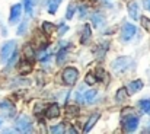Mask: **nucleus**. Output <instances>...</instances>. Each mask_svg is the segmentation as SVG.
Returning <instances> with one entry per match:
<instances>
[{
    "label": "nucleus",
    "instance_id": "29",
    "mask_svg": "<svg viewBox=\"0 0 150 134\" xmlns=\"http://www.w3.org/2000/svg\"><path fill=\"white\" fill-rule=\"evenodd\" d=\"M16 61H18V52L15 51V52L12 54V57L9 58V61H7V66H9V67H12V66H13Z\"/></svg>",
    "mask_w": 150,
    "mask_h": 134
},
{
    "label": "nucleus",
    "instance_id": "16",
    "mask_svg": "<svg viewBox=\"0 0 150 134\" xmlns=\"http://www.w3.org/2000/svg\"><path fill=\"white\" fill-rule=\"evenodd\" d=\"M61 1H63V0H50V1H48V13L54 15V13L57 12L58 6L61 4Z\"/></svg>",
    "mask_w": 150,
    "mask_h": 134
},
{
    "label": "nucleus",
    "instance_id": "24",
    "mask_svg": "<svg viewBox=\"0 0 150 134\" xmlns=\"http://www.w3.org/2000/svg\"><path fill=\"white\" fill-rule=\"evenodd\" d=\"M23 1H25V10L31 16L32 15V10H34V0H23Z\"/></svg>",
    "mask_w": 150,
    "mask_h": 134
},
{
    "label": "nucleus",
    "instance_id": "1",
    "mask_svg": "<svg viewBox=\"0 0 150 134\" xmlns=\"http://www.w3.org/2000/svg\"><path fill=\"white\" fill-rule=\"evenodd\" d=\"M134 67V61L130 58V57H118L112 61L111 64V69L114 70V73L117 74H122V73H127L130 72L131 69Z\"/></svg>",
    "mask_w": 150,
    "mask_h": 134
},
{
    "label": "nucleus",
    "instance_id": "33",
    "mask_svg": "<svg viewBox=\"0 0 150 134\" xmlns=\"http://www.w3.org/2000/svg\"><path fill=\"white\" fill-rule=\"evenodd\" d=\"M66 31H67V26H66V25H63V26H60V32H61V34H64Z\"/></svg>",
    "mask_w": 150,
    "mask_h": 134
},
{
    "label": "nucleus",
    "instance_id": "28",
    "mask_svg": "<svg viewBox=\"0 0 150 134\" xmlns=\"http://www.w3.org/2000/svg\"><path fill=\"white\" fill-rule=\"evenodd\" d=\"M25 55H26V58H34V50L31 45L25 47Z\"/></svg>",
    "mask_w": 150,
    "mask_h": 134
},
{
    "label": "nucleus",
    "instance_id": "19",
    "mask_svg": "<svg viewBox=\"0 0 150 134\" xmlns=\"http://www.w3.org/2000/svg\"><path fill=\"white\" fill-rule=\"evenodd\" d=\"M31 70H32L31 63H26V60H23V61L21 63V66H19V72H21V73H29Z\"/></svg>",
    "mask_w": 150,
    "mask_h": 134
},
{
    "label": "nucleus",
    "instance_id": "34",
    "mask_svg": "<svg viewBox=\"0 0 150 134\" xmlns=\"http://www.w3.org/2000/svg\"><path fill=\"white\" fill-rule=\"evenodd\" d=\"M144 6H146V7L150 10V0H144Z\"/></svg>",
    "mask_w": 150,
    "mask_h": 134
},
{
    "label": "nucleus",
    "instance_id": "18",
    "mask_svg": "<svg viewBox=\"0 0 150 134\" xmlns=\"http://www.w3.org/2000/svg\"><path fill=\"white\" fill-rule=\"evenodd\" d=\"M139 108H140L143 112H146V114L150 115V99H143V101H140V102H139Z\"/></svg>",
    "mask_w": 150,
    "mask_h": 134
},
{
    "label": "nucleus",
    "instance_id": "6",
    "mask_svg": "<svg viewBox=\"0 0 150 134\" xmlns=\"http://www.w3.org/2000/svg\"><path fill=\"white\" fill-rule=\"evenodd\" d=\"M136 26L133 25V23H125L124 26H122V31H121V38H122V41H131L133 38H134V35H136Z\"/></svg>",
    "mask_w": 150,
    "mask_h": 134
},
{
    "label": "nucleus",
    "instance_id": "27",
    "mask_svg": "<svg viewBox=\"0 0 150 134\" xmlns=\"http://www.w3.org/2000/svg\"><path fill=\"white\" fill-rule=\"evenodd\" d=\"M74 12H76V6L70 4V6H69V9H67L66 18H67V19H71V18H73V15H74Z\"/></svg>",
    "mask_w": 150,
    "mask_h": 134
},
{
    "label": "nucleus",
    "instance_id": "13",
    "mask_svg": "<svg viewBox=\"0 0 150 134\" xmlns=\"http://www.w3.org/2000/svg\"><path fill=\"white\" fill-rule=\"evenodd\" d=\"M128 15L131 16L133 21H137L139 19V4L137 3H130V6H128Z\"/></svg>",
    "mask_w": 150,
    "mask_h": 134
},
{
    "label": "nucleus",
    "instance_id": "23",
    "mask_svg": "<svg viewBox=\"0 0 150 134\" xmlns=\"http://www.w3.org/2000/svg\"><path fill=\"white\" fill-rule=\"evenodd\" d=\"M48 57H50V52L45 50V47H44V48H42V50H41L38 54H37V58H38L40 61H44V60H45V58H48Z\"/></svg>",
    "mask_w": 150,
    "mask_h": 134
},
{
    "label": "nucleus",
    "instance_id": "11",
    "mask_svg": "<svg viewBox=\"0 0 150 134\" xmlns=\"http://www.w3.org/2000/svg\"><path fill=\"white\" fill-rule=\"evenodd\" d=\"M99 117H100L99 114H93V115H91V117H89V120H88V121H86V124H85L83 131H85V133L91 131V130H92V127H93V125L96 124V121L99 120Z\"/></svg>",
    "mask_w": 150,
    "mask_h": 134
},
{
    "label": "nucleus",
    "instance_id": "21",
    "mask_svg": "<svg viewBox=\"0 0 150 134\" xmlns=\"http://www.w3.org/2000/svg\"><path fill=\"white\" fill-rule=\"evenodd\" d=\"M50 131L52 134H63V133H66V130H64V124H57V125L51 127Z\"/></svg>",
    "mask_w": 150,
    "mask_h": 134
},
{
    "label": "nucleus",
    "instance_id": "10",
    "mask_svg": "<svg viewBox=\"0 0 150 134\" xmlns=\"http://www.w3.org/2000/svg\"><path fill=\"white\" fill-rule=\"evenodd\" d=\"M92 23H93L95 28H102L105 25V16L102 13H99V12L93 13L92 15Z\"/></svg>",
    "mask_w": 150,
    "mask_h": 134
},
{
    "label": "nucleus",
    "instance_id": "7",
    "mask_svg": "<svg viewBox=\"0 0 150 134\" xmlns=\"http://www.w3.org/2000/svg\"><path fill=\"white\" fill-rule=\"evenodd\" d=\"M77 101L79 102H83V104H92L96 98V90H88L85 93L82 92H77Z\"/></svg>",
    "mask_w": 150,
    "mask_h": 134
},
{
    "label": "nucleus",
    "instance_id": "22",
    "mask_svg": "<svg viewBox=\"0 0 150 134\" xmlns=\"http://www.w3.org/2000/svg\"><path fill=\"white\" fill-rule=\"evenodd\" d=\"M42 29H44L45 34L50 35L51 32L55 29V26H54V23H51V22H44V23H42Z\"/></svg>",
    "mask_w": 150,
    "mask_h": 134
},
{
    "label": "nucleus",
    "instance_id": "5",
    "mask_svg": "<svg viewBox=\"0 0 150 134\" xmlns=\"http://www.w3.org/2000/svg\"><path fill=\"white\" fill-rule=\"evenodd\" d=\"M16 131L19 133H31L32 131V123L28 117H21L16 121Z\"/></svg>",
    "mask_w": 150,
    "mask_h": 134
},
{
    "label": "nucleus",
    "instance_id": "20",
    "mask_svg": "<svg viewBox=\"0 0 150 134\" xmlns=\"http://www.w3.org/2000/svg\"><path fill=\"white\" fill-rule=\"evenodd\" d=\"M0 109H4L7 112H13L15 111V106L9 101H3V102H0Z\"/></svg>",
    "mask_w": 150,
    "mask_h": 134
},
{
    "label": "nucleus",
    "instance_id": "8",
    "mask_svg": "<svg viewBox=\"0 0 150 134\" xmlns=\"http://www.w3.org/2000/svg\"><path fill=\"white\" fill-rule=\"evenodd\" d=\"M45 117L47 118H58L60 117V106L58 104H51L45 111Z\"/></svg>",
    "mask_w": 150,
    "mask_h": 134
},
{
    "label": "nucleus",
    "instance_id": "9",
    "mask_svg": "<svg viewBox=\"0 0 150 134\" xmlns=\"http://www.w3.org/2000/svg\"><path fill=\"white\" fill-rule=\"evenodd\" d=\"M21 12H22V6H21V4H15V6L10 9L9 22H10V23H15V22H18V19H19V16H21Z\"/></svg>",
    "mask_w": 150,
    "mask_h": 134
},
{
    "label": "nucleus",
    "instance_id": "3",
    "mask_svg": "<svg viewBox=\"0 0 150 134\" xmlns=\"http://www.w3.org/2000/svg\"><path fill=\"white\" fill-rule=\"evenodd\" d=\"M121 124H122L124 133H133V131H136V128L139 127V117H136V115L122 117Z\"/></svg>",
    "mask_w": 150,
    "mask_h": 134
},
{
    "label": "nucleus",
    "instance_id": "15",
    "mask_svg": "<svg viewBox=\"0 0 150 134\" xmlns=\"http://www.w3.org/2000/svg\"><path fill=\"white\" fill-rule=\"evenodd\" d=\"M89 40H91V28H89V25H85V28H83V31H82L80 43H82V44H86Z\"/></svg>",
    "mask_w": 150,
    "mask_h": 134
},
{
    "label": "nucleus",
    "instance_id": "32",
    "mask_svg": "<svg viewBox=\"0 0 150 134\" xmlns=\"http://www.w3.org/2000/svg\"><path fill=\"white\" fill-rule=\"evenodd\" d=\"M86 10H88V7H86V6H82V7H80V16H82V18H85V16L88 15V12H86Z\"/></svg>",
    "mask_w": 150,
    "mask_h": 134
},
{
    "label": "nucleus",
    "instance_id": "14",
    "mask_svg": "<svg viewBox=\"0 0 150 134\" xmlns=\"http://www.w3.org/2000/svg\"><path fill=\"white\" fill-rule=\"evenodd\" d=\"M127 92H128V89H127V88H121V89H118L117 95H115L117 102H124V101L127 99V96L130 95V93H127Z\"/></svg>",
    "mask_w": 150,
    "mask_h": 134
},
{
    "label": "nucleus",
    "instance_id": "12",
    "mask_svg": "<svg viewBox=\"0 0 150 134\" xmlns=\"http://www.w3.org/2000/svg\"><path fill=\"white\" fill-rule=\"evenodd\" d=\"M143 88V82L142 80H133V82H130L128 83V86H127V89H128V93H136V92H139V90Z\"/></svg>",
    "mask_w": 150,
    "mask_h": 134
},
{
    "label": "nucleus",
    "instance_id": "26",
    "mask_svg": "<svg viewBox=\"0 0 150 134\" xmlns=\"http://www.w3.org/2000/svg\"><path fill=\"white\" fill-rule=\"evenodd\" d=\"M142 26H143V28L150 34V19L149 18H146V16L142 18Z\"/></svg>",
    "mask_w": 150,
    "mask_h": 134
},
{
    "label": "nucleus",
    "instance_id": "25",
    "mask_svg": "<svg viewBox=\"0 0 150 134\" xmlns=\"http://www.w3.org/2000/svg\"><path fill=\"white\" fill-rule=\"evenodd\" d=\"M96 80H98V77H96V74L93 76V73H89V74L86 76V79H85V82H86L88 85H93V83H96Z\"/></svg>",
    "mask_w": 150,
    "mask_h": 134
},
{
    "label": "nucleus",
    "instance_id": "4",
    "mask_svg": "<svg viewBox=\"0 0 150 134\" xmlns=\"http://www.w3.org/2000/svg\"><path fill=\"white\" fill-rule=\"evenodd\" d=\"M77 79H79V72H77V69H74V67H67V69H64V72H63V80H64V83H67V85H74V83L77 82Z\"/></svg>",
    "mask_w": 150,
    "mask_h": 134
},
{
    "label": "nucleus",
    "instance_id": "2",
    "mask_svg": "<svg viewBox=\"0 0 150 134\" xmlns=\"http://www.w3.org/2000/svg\"><path fill=\"white\" fill-rule=\"evenodd\" d=\"M16 51V43L15 41H7V43H4L3 47H1V50H0V60H1V63H6L7 64V61H9V58L12 57V54Z\"/></svg>",
    "mask_w": 150,
    "mask_h": 134
},
{
    "label": "nucleus",
    "instance_id": "30",
    "mask_svg": "<svg viewBox=\"0 0 150 134\" xmlns=\"http://www.w3.org/2000/svg\"><path fill=\"white\" fill-rule=\"evenodd\" d=\"M77 112H79L77 106H71V105H69V106H67V115H69V117H70L71 114H73V115H76Z\"/></svg>",
    "mask_w": 150,
    "mask_h": 134
},
{
    "label": "nucleus",
    "instance_id": "35",
    "mask_svg": "<svg viewBox=\"0 0 150 134\" xmlns=\"http://www.w3.org/2000/svg\"><path fill=\"white\" fill-rule=\"evenodd\" d=\"M0 125H1V118H0Z\"/></svg>",
    "mask_w": 150,
    "mask_h": 134
},
{
    "label": "nucleus",
    "instance_id": "17",
    "mask_svg": "<svg viewBox=\"0 0 150 134\" xmlns=\"http://www.w3.org/2000/svg\"><path fill=\"white\" fill-rule=\"evenodd\" d=\"M67 50H69V47H61V50L58 51V54H57V63H58V64L64 63L66 55H67Z\"/></svg>",
    "mask_w": 150,
    "mask_h": 134
},
{
    "label": "nucleus",
    "instance_id": "31",
    "mask_svg": "<svg viewBox=\"0 0 150 134\" xmlns=\"http://www.w3.org/2000/svg\"><path fill=\"white\" fill-rule=\"evenodd\" d=\"M26 28H28V22H26V19H25V21L21 23V26H19V29H18V34H19V35H22V34L25 32V29H26Z\"/></svg>",
    "mask_w": 150,
    "mask_h": 134
}]
</instances>
